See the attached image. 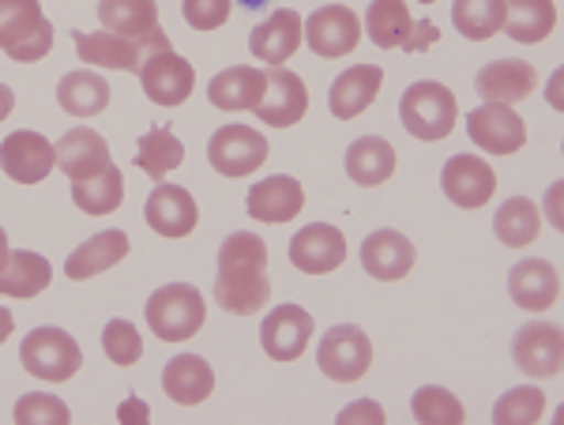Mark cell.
<instances>
[{
  "instance_id": "35",
  "label": "cell",
  "mask_w": 564,
  "mask_h": 425,
  "mask_svg": "<svg viewBox=\"0 0 564 425\" xmlns=\"http://www.w3.org/2000/svg\"><path fill=\"white\" fill-rule=\"evenodd\" d=\"M366 31L372 45H380V50H403L414 31L411 8L403 0H372L366 12Z\"/></svg>"
},
{
  "instance_id": "16",
  "label": "cell",
  "mask_w": 564,
  "mask_h": 425,
  "mask_svg": "<svg viewBox=\"0 0 564 425\" xmlns=\"http://www.w3.org/2000/svg\"><path fill=\"white\" fill-rule=\"evenodd\" d=\"M143 219H148L151 230L162 233V238H188L199 222V211L188 188L159 181V185L151 188L148 204H143Z\"/></svg>"
},
{
  "instance_id": "19",
  "label": "cell",
  "mask_w": 564,
  "mask_h": 425,
  "mask_svg": "<svg viewBox=\"0 0 564 425\" xmlns=\"http://www.w3.org/2000/svg\"><path fill=\"white\" fill-rule=\"evenodd\" d=\"M508 294L520 309H531V313H545L550 305H557L561 297V275L550 260H520L508 275Z\"/></svg>"
},
{
  "instance_id": "2",
  "label": "cell",
  "mask_w": 564,
  "mask_h": 425,
  "mask_svg": "<svg viewBox=\"0 0 564 425\" xmlns=\"http://www.w3.org/2000/svg\"><path fill=\"white\" fill-rule=\"evenodd\" d=\"M148 324L151 336H159L162 342H185L193 339L207 320V305L204 294L193 283H166L151 294L148 302Z\"/></svg>"
},
{
  "instance_id": "5",
  "label": "cell",
  "mask_w": 564,
  "mask_h": 425,
  "mask_svg": "<svg viewBox=\"0 0 564 425\" xmlns=\"http://www.w3.org/2000/svg\"><path fill=\"white\" fill-rule=\"evenodd\" d=\"M20 361L26 373H34L39 381L61 384L72 381L84 366V350L79 342L61 328H34L31 336L20 342Z\"/></svg>"
},
{
  "instance_id": "31",
  "label": "cell",
  "mask_w": 564,
  "mask_h": 425,
  "mask_svg": "<svg viewBox=\"0 0 564 425\" xmlns=\"http://www.w3.org/2000/svg\"><path fill=\"white\" fill-rule=\"evenodd\" d=\"M557 26V4L553 0H505V31L508 39L523 45H539Z\"/></svg>"
},
{
  "instance_id": "34",
  "label": "cell",
  "mask_w": 564,
  "mask_h": 425,
  "mask_svg": "<svg viewBox=\"0 0 564 425\" xmlns=\"http://www.w3.org/2000/svg\"><path fill=\"white\" fill-rule=\"evenodd\" d=\"M124 200V177L109 162L102 174H90L84 181H72V204L84 215H113Z\"/></svg>"
},
{
  "instance_id": "21",
  "label": "cell",
  "mask_w": 564,
  "mask_h": 425,
  "mask_svg": "<svg viewBox=\"0 0 564 425\" xmlns=\"http://www.w3.org/2000/svg\"><path fill=\"white\" fill-rule=\"evenodd\" d=\"M475 87L486 102L512 106V102H523V98L534 95L539 72H534V65H527V61H489V65L478 72Z\"/></svg>"
},
{
  "instance_id": "45",
  "label": "cell",
  "mask_w": 564,
  "mask_h": 425,
  "mask_svg": "<svg viewBox=\"0 0 564 425\" xmlns=\"http://www.w3.org/2000/svg\"><path fill=\"white\" fill-rule=\"evenodd\" d=\"M433 42H436V26L433 23H414V31H411V39H406L403 50L417 53V50H430Z\"/></svg>"
},
{
  "instance_id": "46",
  "label": "cell",
  "mask_w": 564,
  "mask_h": 425,
  "mask_svg": "<svg viewBox=\"0 0 564 425\" xmlns=\"http://www.w3.org/2000/svg\"><path fill=\"white\" fill-rule=\"evenodd\" d=\"M15 110V95H12V87H4L0 84V121H4L8 113Z\"/></svg>"
},
{
  "instance_id": "41",
  "label": "cell",
  "mask_w": 564,
  "mask_h": 425,
  "mask_svg": "<svg viewBox=\"0 0 564 425\" xmlns=\"http://www.w3.org/2000/svg\"><path fill=\"white\" fill-rule=\"evenodd\" d=\"M102 350L113 366H135L143 358V339L129 320H109L102 331Z\"/></svg>"
},
{
  "instance_id": "42",
  "label": "cell",
  "mask_w": 564,
  "mask_h": 425,
  "mask_svg": "<svg viewBox=\"0 0 564 425\" xmlns=\"http://www.w3.org/2000/svg\"><path fill=\"white\" fill-rule=\"evenodd\" d=\"M72 411L57 395H42V392H31L15 403V422L20 425H68Z\"/></svg>"
},
{
  "instance_id": "12",
  "label": "cell",
  "mask_w": 564,
  "mask_h": 425,
  "mask_svg": "<svg viewBox=\"0 0 564 425\" xmlns=\"http://www.w3.org/2000/svg\"><path fill=\"white\" fill-rule=\"evenodd\" d=\"M0 166L15 185H39L50 177V170L57 166V148L45 140L42 132L20 129L0 143Z\"/></svg>"
},
{
  "instance_id": "48",
  "label": "cell",
  "mask_w": 564,
  "mask_h": 425,
  "mask_svg": "<svg viewBox=\"0 0 564 425\" xmlns=\"http://www.w3.org/2000/svg\"><path fill=\"white\" fill-rule=\"evenodd\" d=\"M143 414H148V411H143V406L140 403H129V406H121V418H143Z\"/></svg>"
},
{
  "instance_id": "25",
  "label": "cell",
  "mask_w": 564,
  "mask_h": 425,
  "mask_svg": "<svg viewBox=\"0 0 564 425\" xmlns=\"http://www.w3.org/2000/svg\"><path fill=\"white\" fill-rule=\"evenodd\" d=\"M263 87H268V72L241 65V68H226L207 84V98H212L215 110L226 113H241V110H257Z\"/></svg>"
},
{
  "instance_id": "23",
  "label": "cell",
  "mask_w": 564,
  "mask_h": 425,
  "mask_svg": "<svg viewBox=\"0 0 564 425\" xmlns=\"http://www.w3.org/2000/svg\"><path fill=\"white\" fill-rule=\"evenodd\" d=\"M129 249H132V241L124 230H102L90 241H84V246L65 260V275L72 283H87V279H95L113 264H121V260L129 257Z\"/></svg>"
},
{
  "instance_id": "13",
  "label": "cell",
  "mask_w": 564,
  "mask_h": 425,
  "mask_svg": "<svg viewBox=\"0 0 564 425\" xmlns=\"http://www.w3.org/2000/svg\"><path fill=\"white\" fill-rule=\"evenodd\" d=\"M347 260V238L332 222H308L290 241V264L305 275H327Z\"/></svg>"
},
{
  "instance_id": "49",
  "label": "cell",
  "mask_w": 564,
  "mask_h": 425,
  "mask_svg": "<svg viewBox=\"0 0 564 425\" xmlns=\"http://www.w3.org/2000/svg\"><path fill=\"white\" fill-rule=\"evenodd\" d=\"M8 257H12V252H8V233H4V226H0V271H4Z\"/></svg>"
},
{
  "instance_id": "28",
  "label": "cell",
  "mask_w": 564,
  "mask_h": 425,
  "mask_svg": "<svg viewBox=\"0 0 564 425\" xmlns=\"http://www.w3.org/2000/svg\"><path fill=\"white\" fill-rule=\"evenodd\" d=\"M98 20H102L109 34H121L129 42H148L162 31L154 0H102L98 4Z\"/></svg>"
},
{
  "instance_id": "24",
  "label": "cell",
  "mask_w": 564,
  "mask_h": 425,
  "mask_svg": "<svg viewBox=\"0 0 564 425\" xmlns=\"http://www.w3.org/2000/svg\"><path fill=\"white\" fill-rule=\"evenodd\" d=\"M302 207L305 188L286 174L263 177L249 188V215L260 222H290L294 215H302Z\"/></svg>"
},
{
  "instance_id": "26",
  "label": "cell",
  "mask_w": 564,
  "mask_h": 425,
  "mask_svg": "<svg viewBox=\"0 0 564 425\" xmlns=\"http://www.w3.org/2000/svg\"><path fill=\"white\" fill-rule=\"evenodd\" d=\"M380 84H384V72L377 65H354L332 84L327 106H332V113L339 117V121H354L361 110L372 106V98L380 95Z\"/></svg>"
},
{
  "instance_id": "20",
  "label": "cell",
  "mask_w": 564,
  "mask_h": 425,
  "mask_svg": "<svg viewBox=\"0 0 564 425\" xmlns=\"http://www.w3.org/2000/svg\"><path fill=\"white\" fill-rule=\"evenodd\" d=\"M302 45V15L294 8H279L271 12V20H263L257 31L249 34L252 57L263 65H286Z\"/></svg>"
},
{
  "instance_id": "27",
  "label": "cell",
  "mask_w": 564,
  "mask_h": 425,
  "mask_svg": "<svg viewBox=\"0 0 564 425\" xmlns=\"http://www.w3.org/2000/svg\"><path fill=\"white\" fill-rule=\"evenodd\" d=\"M57 166L65 170L72 181H84L90 174H102V170L109 166V143L95 129L79 124V129H72V132L61 135Z\"/></svg>"
},
{
  "instance_id": "8",
  "label": "cell",
  "mask_w": 564,
  "mask_h": 425,
  "mask_svg": "<svg viewBox=\"0 0 564 425\" xmlns=\"http://www.w3.org/2000/svg\"><path fill=\"white\" fill-rule=\"evenodd\" d=\"M207 159L223 177H249L268 162V140L249 124H223L207 143Z\"/></svg>"
},
{
  "instance_id": "18",
  "label": "cell",
  "mask_w": 564,
  "mask_h": 425,
  "mask_svg": "<svg viewBox=\"0 0 564 425\" xmlns=\"http://www.w3.org/2000/svg\"><path fill=\"white\" fill-rule=\"evenodd\" d=\"M308 110V90L302 84V76L290 68H268V87L257 106V117L271 129H290L297 124Z\"/></svg>"
},
{
  "instance_id": "37",
  "label": "cell",
  "mask_w": 564,
  "mask_h": 425,
  "mask_svg": "<svg viewBox=\"0 0 564 425\" xmlns=\"http://www.w3.org/2000/svg\"><path fill=\"white\" fill-rule=\"evenodd\" d=\"M185 162V143L177 140L170 129H151L148 135H140V148H135V166L148 174L154 185L166 181L170 170H177Z\"/></svg>"
},
{
  "instance_id": "47",
  "label": "cell",
  "mask_w": 564,
  "mask_h": 425,
  "mask_svg": "<svg viewBox=\"0 0 564 425\" xmlns=\"http://www.w3.org/2000/svg\"><path fill=\"white\" fill-rule=\"evenodd\" d=\"M12 328H15V316L4 309V305H0V342H4L8 336H12Z\"/></svg>"
},
{
  "instance_id": "9",
  "label": "cell",
  "mask_w": 564,
  "mask_h": 425,
  "mask_svg": "<svg viewBox=\"0 0 564 425\" xmlns=\"http://www.w3.org/2000/svg\"><path fill=\"white\" fill-rule=\"evenodd\" d=\"M467 132L486 155H516L527 143L523 117L505 102H486L467 113Z\"/></svg>"
},
{
  "instance_id": "29",
  "label": "cell",
  "mask_w": 564,
  "mask_h": 425,
  "mask_svg": "<svg viewBox=\"0 0 564 425\" xmlns=\"http://www.w3.org/2000/svg\"><path fill=\"white\" fill-rule=\"evenodd\" d=\"M162 388L166 395L181 406H196L215 392V373L199 355H177L166 361V373H162Z\"/></svg>"
},
{
  "instance_id": "43",
  "label": "cell",
  "mask_w": 564,
  "mask_h": 425,
  "mask_svg": "<svg viewBox=\"0 0 564 425\" xmlns=\"http://www.w3.org/2000/svg\"><path fill=\"white\" fill-rule=\"evenodd\" d=\"M230 8H234V0H185L181 12H185V23L193 26V31H215V26H223L230 20Z\"/></svg>"
},
{
  "instance_id": "15",
  "label": "cell",
  "mask_w": 564,
  "mask_h": 425,
  "mask_svg": "<svg viewBox=\"0 0 564 425\" xmlns=\"http://www.w3.org/2000/svg\"><path fill=\"white\" fill-rule=\"evenodd\" d=\"M561 355H564V342H561V328L557 324H523L512 339V358L516 366L523 369L531 381H550V377L561 373Z\"/></svg>"
},
{
  "instance_id": "50",
  "label": "cell",
  "mask_w": 564,
  "mask_h": 425,
  "mask_svg": "<svg viewBox=\"0 0 564 425\" xmlns=\"http://www.w3.org/2000/svg\"><path fill=\"white\" fill-rule=\"evenodd\" d=\"M241 4H245V8H263L268 0H241Z\"/></svg>"
},
{
  "instance_id": "51",
  "label": "cell",
  "mask_w": 564,
  "mask_h": 425,
  "mask_svg": "<svg viewBox=\"0 0 564 425\" xmlns=\"http://www.w3.org/2000/svg\"><path fill=\"white\" fill-rule=\"evenodd\" d=\"M422 4H433V0H422Z\"/></svg>"
},
{
  "instance_id": "17",
  "label": "cell",
  "mask_w": 564,
  "mask_h": 425,
  "mask_svg": "<svg viewBox=\"0 0 564 425\" xmlns=\"http://www.w3.org/2000/svg\"><path fill=\"white\" fill-rule=\"evenodd\" d=\"M308 339H313V316L302 305H275L271 316H263L260 324V342L268 350V358L275 361L302 358Z\"/></svg>"
},
{
  "instance_id": "10",
  "label": "cell",
  "mask_w": 564,
  "mask_h": 425,
  "mask_svg": "<svg viewBox=\"0 0 564 425\" xmlns=\"http://www.w3.org/2000/svg\"><path fill=\"white\" fill-rule=\"evenodd\" d=\"M135 76H140L143 95H148L154 106H181L196 87V68L188 65L185 57H177L174 50L151 53Z\"/></svg>"
},
{
  "instance_id": "40",
  "label": "cell",
  "mask_w": 564,
  "mask_h": 425,
  "mask_svg": "<svg viewBox=\"0 0 564 425\" xmlns=\"http://www.w3.org/2000/svg\"><path fill=\"white\" fill-rule=\"evenodd\" d=\"M545 414V395L542 388H512V392H505L494 406V422L497 425H531L539 422Z\"/></svg>"
},
{
  "instance_id": "4",
  "label": "cell",
  "mask_w": 564,
  "mask_h": 425,
  "mask_svg": "<svg viewBox=\"0 0 564 425\" xmlns=\"http://www.w3.org/2000/svg\"><path fill=\"white\" fill-rule=\"evenodd\" d=\"M456 117H459L456 95L444 84H436V79L411 84L403 102H399V121H403V129L411 132L414 140H425V143H436V140H444V135H452Z\"/></svg>"
},
{
  "instance_id": "38",
  "label": "cell",
  "mask_w": 564,
  "mask_h": 425,
  "mask_svg": "<svg viewBox=\"0 0 564 425\" xmlns=\"http://www.w3.org/2000/svg\"><path fill=\"white\" fill-rule=\"evenodd\" d=\"M452 23L470 42L494 39L497 31H505V0H456L452 4Z\"/></svg>"
},
{
  "instance_id": "6",
  "label": "cell",
  "mask_w": 564,
  "mask_h": 425,
  "mask_svg": "<svg viewBox=\"0 0 564 425\" xmlns=\"http://www.w3.org/2000/svg\"><path fill=\"white\" fill-rule=\"evenodd\" d=\"M316 366H321L324 377H332L335 384H354L369 373L372 366V342L361 328L354 324H339L321 339V350H316Z\"/></svg>"
},
{
  "instance_id": "39",
  "label": "cell",
  "mask_w": 564,
  "mask_h": 425,
  "mask_svg": "<svg viewBox=\"0 0 564 425\" xmlns=\"http://www.w3.org/2000/svg\"><path fill=\"white\" fill-rule=\"evenodd\" d=\"M411 411L417 422L425 425H463V418H467V411H463V403L456 400V395L448 392V388H417L414 400H411Z\"/></svg>"
},
{
  "instance_id": "30",
  "label": "cell",
  "mask_w": 564,
  "mask_h": 425,
  "mask_svg": "<svg viewBox=\"0 0 564 425\" xmlns=\"http://www.w3.org/2000/svg\"><path fill=\"white\" fill-rule=\"evenodd\" d=\"M347 174L361 188L384 185L395 174V148L388 140H380V135H361L347 151Z\"/></svg>"
},
{
  "instance_id": "33",
  "label": "cell",
  "mask_w": 564,
  "mask_h": 425,
  "mask_svg": "<svg viewBox=\"0 0 564 425\" xmlns=\"http://www.w3.org/2000/svg\"><path fill=\"white\" fill-rule=\"evenodd\" d=\"M57 102H61V110L72 117H95L109 106V84L90 68L68 72L57 84Z\"/></svg>"
},
{
  "instance_id": "44",
  "label": "cell",
  "mask_w": 564,
  "mask_h": 425,
  "mask_svg": "<svg viewBox=\"0 0 564 425\" xmlns=\"http://www.w3.org/2000/svg\"><path fill=\"white\" fill-rule=\"evenodd\" d=\"M354 418H366L372 425H380V422H384V411H380L377 403H354V406H347V411L339 414V422H354Z\"/></svg>"
},
{
  "instance_id": "1",
  "label": "cell",
  "mask_w": 564,
  "mask_h": 425,
  "mask_svg": "<svg viewBox=\"0 0 564 425\" xmlns=\"http://www.w3.org/2000/svg\"><path fill=\"white\" fill-rule=\"evenodd\" d=\"M215 302L234 316H252L271 302L268 246H263V238L241 230L218 246Z\"/></svg>"
},
{
  "instance_id": "11",
  "label": "cell",
  "mask_w": 564,
  "mask_h": 425,
  "mask_svg": "<svg viewBox=\"0 0 564 425\" xmlns=\"http://www.w3.org/2000/svg\"><path fill=\"white\" fill-rule=\"evenodd\" d=\"M305 42L316 57H347L361 42V20L347 4H327L316 8L305 20Z\"/></svg>"
},
{
  "instance_id": "32",
  "label": "cell",
  "mask_w": 564,
  "mask_h": 425,
  "mask_svg": "<svg viewBox=\"0 0 564 425\" xmlns=\"http://www.w3.org/2000/svg\"><path fill=\"white\" fill-rule=\"evenodd\" d=\"M53 283V264L42 252H12L0 271V294L4 297H39Z\"/></svg>"
},
{
  "instance_id": "36",
  "label": "cell",
  "mask_w": 564,
  "mask_h": 425,
  "mask_svg": "<svg viewBox=\"0 0 564 425\" xmlns=\"http://www.w3.org/2000/svg\"><path fill=\"white\" fill-rule=\"evenodd\" d=\"M539 230H542V215H539V207H534V200H527V196H512V200H505L497 207L494 233L508 249L531 246V241L539 238Z\"/></svg>"
},
{
  "instance_id": "22",
  "label": "cell",
  "mask_w": 564,
  "mask_h": 425,
  "mask_svg": "<svg viewBox=\"0 0 564 425\" xmlns=\"http://www.w3.org/2000/svg\"><path fill=\"white\" fill-rule=\"evenodd\" d=\"M361 268L380 283H395V279L411 275L414 246L399 230H372L361 246Z\"/></svg>"
},
{
  "instance_id": "7",
  "label": "cell",
  "mask_w": 564,
  "mask_h": 425,
  "mask_svg": "<svg viewBox=\"0 0 564 425\" xmlns=\"http://www.w3.org/2000/svg\"><path fill=\"white\" fill-rule=\"evenodd\" d=\"M159 50H174L166 39V31H159L148 42H129L121 34H84L76 31V53L84 65H98V68H121V72H140L143 61Z\"/></svg>"
},
{
  "instance_id": "3",
  "label": "cell",
  "mask_w": 564,
  "mask_h": 425,
  "mask_svg": "<svg viewBox=\"0 0 564 425\" xmlns=\"http://www.w3.org/2000/svg\"><path fill=\"white\" fill-rule=\"evenodd\" d=\"M0 50L15 65H34L53 50V23L39 0H0Z\"/></svg>"
},
{
  "instance_id": "14",
  "label": "cell",
  "mask_w": 564,
  "mask_h": 425,
  "mask_svg": "<svg viewBox=\"0 0 564 425\" xmlns=\"http://www.w3.org/2000/svg\"><path fill=\"white\" fill-rule=\"evenodd\" d=\"M441 188L456 207H486L497 193V174L489 162H481L478 155H452L441 170Z\"/></svg>"
}]
</instances>
